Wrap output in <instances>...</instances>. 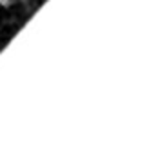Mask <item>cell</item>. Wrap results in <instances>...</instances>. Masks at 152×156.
Here are the masks:
<instances>
[{"instance_id": "cell-1", "label": "cell", "mask_w": 152, "mask_h": 156, "mask_svg": "<svg viewBox=\"0 0 152 156\" xmlns=\"http://www.w3.org/2000/svg\"><path fill=\"white\" fill-rule=\"evenodd\" d=\"M0 2H2V4H7V0H0Z\"/></svg>"}]
</instances>
